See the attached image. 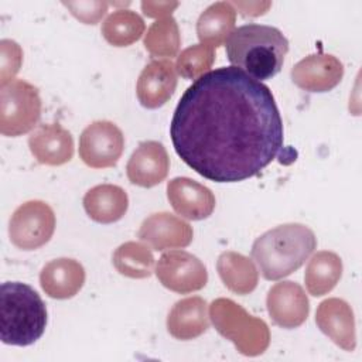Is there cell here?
Segmentation results:
<instances>
[{
    "label": "cell",
    "instance_id": "cell-11",
    "mask_svg": "<svg viewBox=\"0 0 362 362\" xmlns=\"http://www.w3.org/2000/svg\"><path fill=\"white\" fill-rule=\"evenodd\" d=\"M291 81L307 92H328L334 89L344 76L342 62L324 52L311 54L291 68Z\"/></svg>",
    "mask_w": 362,
    "mask_h": 362
},
{
    "label": "cell",
    "instance_id": "cell-9",
    "mask_svg": "<svg viewBox=\"0 0 362 362\" xmlns=\"http://www.w3.org/2000/svg\"><path fill=\"white\" fill-rule=\"evenodd\" d=\"M156 276L165 288L180 294L198 291L208 283L205 264L185 250L163 253L156 264Z\"/></svg>",
    "mask_w": 362,
    "mask_h": 362
},
{
    "label": "cell",
    "instance_id": "cell-6",
    "mask_svg": "<svg viewBox=\"0 0 362 362\" xmlns=\"http://www.w3.org/2000/svg\"><path fill=\"white\" fill-rule=\"evenodd\" d=\"M41 107L37 86L24 79H13L0 90V133L17 137L34 130Z\"/></svg>",
    "mask_w": 362,
    "mask_h": 362
},
{
    "label": "cell",
    "instance_id": "cell-16",
    "mask_svg": "<svg viewBox=\"0 0 362 362\" xmlns=\"http://www.w3.org/2000/svg\"><path fill=\"white\" fill-rule=\"evenodd\" d=\"M177 88V69L171 59H154L139 75L136 95L141 106L157 109L165 105Z\"/></svg>",
    "mask_w": 362,
    "mask_h": 362
},
{
    "label": "cell",
    "instance_id": "cell-27",
    "mask_svg": "<svg viewBox=\"0 0 362 362\" xmlns=\"http://www.w3.org/2000/svg\"><path fill=\"white\" fill-rule=\"evenodd\" d=\"M215 61V49L204 45L195 44L184 51L177 57L175 69L185 79H198L204 74L209 72Z\"/></svg>",
    "mask_w": 362,
    "mask_h": 362
},
{
    "label": "cell",
    "instance_id": "cell-23",
    "mask_svg": "<svg viewBox=\"0 0 362 362\" xmlns=\"http://www.w3.org/2000/svg\"><path fill=\"white\" fill-rule=\"evenodd\" d=\"M341 257L329 250L317 252L308 262L304 281L307 291L314 297L328 294L339 281L342 276Z\"/></svg>",
    "mask_w": 362,
    "mask_h": 362
},
{
    "label": "cell",
    "instance_id": "cell-18",
    "mask_svg": "<svg viewBox=\"0 0 362 362\" xmlns=\"http://www.w3.org/2000/svg\"><path fill=\"white\" fill-rule=\"evenodd\" d=\"M85 277V269L78 260L59 257L48 262L41 269L40 284L48 297L66 300L81 291Z\"/></svg>",
    "mask_w": 362,
    "mask_h": 362
},
{
    "label": "cell",
    "instance_id": "cell-19",
    "mask_svg": "<svg viewBox=\"0 0 362 362\" xmlns=\"http://www.w3.org/2000/svg\"><path fill=\"white\" fill-rule=\"evenodd\" d=\"M208 328V304L202 297L198 296L177 301L167 315V329L175 339H195L201 337Z\"/></svg>",
    "mask_w": 362,
    "mask_h": 362
},
{
    "label": "cell",
    "instance_id": "cell-7",
    "mask_svg": "<svg viewBox=\"0 0 362 362\" xmlns=\"http://www.w3.org/2000/svg\"><path fill=\"white\" fill-rule=\"evenodd\" d=\"M55 214L52 208L40 199L21 204L8 222V236L11 243L21 250H35L54 235Z\"/></svg>",
    "mask_w": 362,
    "mask_h": 362
},
{
    "label": "cell",
    "instance_id": "cell-2",
    "mask_svg": "<svg viewBox=\"0 0 362 362\" xmlns=\"http://www.w3.org/2000/svg\"><path fill=\"white\" fill-rule=\"evenodd\" d=\"M229 62L256 81L276 76L288 52V40L272 25L245 24L225 41Z\"/></svg>",
    "mask_w": 362,
    "mask_h": 362
},
{
    "label": "cell",
    "instance_id": "cell-4",
    "mask_svg": "<svg viewBox=\"0 0 362 362\" xmlns=\"http://www.w3.org/2000/svg\"><path fill=\"white\" fill-rule=\"evenodd\" d=\"M47 327V307L28 284L6 281L0 290V337L6 345L27 346L38 341Z\"/></svg>",
    "mask_w": 362,
    "mask_h": 362
},
{
    "label": "cell",
    "instance_id": "cell-26",
    "mask_svg": "<svg viewBox=\"0 0 362 362\" xmlns=\"http://www.w3.org/2000/svg\"><path fill=\"white\" fill-rule=\"evenodd\" d=\"M143 44L153 57L165 59L175 57L181 45V35L175 18L170 16L154 21L144 34Z\"/></svg>",
    "mask_w": 362,
    "mask_h": 362
},
{
    "label": "cell",
    "instance_id": "cell-1",
    "mask_svg": "<svg viewBox=\"0 0 362 362\" xmlns=\"http://www.w3.org/2000/svg\"><path fill=\"white\" fill-rule=\"evenodd\" d=\"M170 136L178 157L195 173L215 182H239L279 156L284 129L269 86L236 66H222L185 89Z\"/></svg>",
    "mask_w": 362,
    "mask_h": 362
},
{
    "label": "cell",
    "instance_id": "cell-3",
    "mask_svg": "<svg viewBox=\"0 0 362 362\" xmlns=\"http://www.w3.org/2000/svg\"><path fill=\"white\" fill-rule=\"evenodd\" d=\"M317 249L314 232L303 223L269 229L252 245V259L266 280H280L298 270Z\"/></svg>",
    "mask_w": 362,
    "mask_h": 362
},
{
    "label": "cell",
    "instance_id": "cell-5",
    "mask_svg": "<svg viewBox=\"0 0 362 362\" xmlns=\"http://www.w3.org/2000/svg\"><path fill=\"white\" fill-rule=\"evenodd\" d=\"M209 318L215 329L245 356L262 355L270 344V329L257 317L250 315L230 298H216L211 303Z\"/></svg>",
    "mask_w": 362,
    "mask_h": 362
},
{
    "label": "cell",
    "instance_id": "cell-21",
    "mask_svg": "<svg viewBox=\"0 0 362 362\" xmlns=\"http://www.w3.org/2000/svg\"><path fill=\"white\" fill-rule=\"evenodd\" d=\"M235 23V6L229 1H216L201 13L197 21V35L201 44L215 49L232 34Z\"/></svg>",
    "mask_w": 362,
    "mask_h": 362
},
{
    "label": "cell",
    "instance_id": "cell-20",
    "mask_svg": "<svg viewBox=\"0 0 362 362\" xmlns=\"http://www.w3.org/2000/svg\"><path fill=\"white\" fill-rule=\"evenodd\" d=\"M86 215L98 223H113L120 221L129 208L127 192L113 184H100L83 195Z\"/></svg>",
    "mask_w": 362,
    "mask_h": 362
},
{
    "label": "cell",
    "instance_id": "cell-30",
    "mask_svg": "<svg viewBox=\"0 0 362 362\" xmlns=\"http://www.w3.org/2000/svg\"><path fill=\"white\" fill-rule=\"evenodd\" d=\"M180 6L178 1H141L144 16L151 18H165Z\"/></svg>",
    "mask_w": 362,
    "mask_h": 362
},
{
    "label": "cell",
    "instance_id": "cell-22",
    "mask_svg": "<svg viewBox=\"0 0 362 362\" xmlns=\"http://www.w3.org/2000/svg\"><path fill=\"white\" fill-rule=\"evenodd\" d=\"M216 270L225 287L235 294L246 296L257 287L259 272L253 260L242 253L233 250L221 253L216 260Z\"/></svg>",
    "mask_w": 362,
    "mask_h": 362
},
{
    "label": "cell",
    "instance_id": "cell-31",
    "mask_svg": "<svg viewBox=\"0 0 362 362\" xmlns=\"http://www.w3.org/2000/svg\"><path fill=\"white\" fill-rule=\"evenodd\" d=\"M233 6H236L239 10H240V13L243 14V16H249V17H257V16H262V14H264L269 8H270V6H272V3L270 1H245V3H242V1H233L232 3Z\"/></svg>",
    "mask_w": 362,
    "mask_h": 362
},
{
    "label": "cell",
    "instance_id": "cell-12",
    "mask_svg": "<svg viewBox=\"0 0 362 362\" xmlns=\"http://www.w3.org/2000/svg\"><path fill=\"white\" fill-rule=\"evenodd\" d=\"M139 238L153 250L187 247L194 238L192 226L170 212L147 216L139 229Z\"/></svg>",
    "mask_w": 362,
    "mask_h": 362
},
{
    "label": "cell",
    "instance_id": "cell-29",
    "mask_svg": "<svg viewBox=\"0 0 362 362\" xmlns=\"http://www.w3.org/2000/svg\"><path fill=\"white\" fill-rule=\"evenodd\" d=\"M71 14L83 24H96L106 14L107 1H62Z\"/></svg>",
    "mask_w": 362,
    "mask_h": 362
},
{
    "label": "cell",
    "instance_id": "cell-28",
    "mask_svg": "<svg viewBox=\"0 0 362 362\" xmlns=\"http://www.w3.org/2000/svg\"><path fill=\"white\" fill-rule=\"evenodd\" d=\"M23 64V49L13 40L0 41V85L4 86L13 81Z\"/></svg>",
    "mask_w": 362,
    "mask_h": 362
},
{
    "label": "cell",
    "instance_id": "cell-24",
    "mask_svg": "<svg viewBox=\"0 0 362 362\" xmlns=\"http://www.w3.org/2000/svg\"><path fill=\"white\" fill-rule=\"evenodd\" d=\"M154 256L150 247L140 242L122 243L112 256L115 269L129 279H147L154 272Z\"/></svg>",
    "mask_w": 362,
    "mask_h": 362
},
{
    "label": "cell",
    "instance_id": "cell-15",
    "mask_svg": "<svg viewBox=\"0 0 362 362\" xmlns=\"http://www.w3.org/2000/svg\"><path fill=\"white\" fill-rule=\"evenodd\" d=\"M315 324L335 345L352 352L356 348V329L352 307L342 298H327L315 311Z\"/></svg>",
    "mask_w": 362,
    "mask_h": 362
},
{
    "label": "cell",
    "instance_id": "cell-10",
    "mask_svg": "<svg viewBox=\"0 0 362 362\" xmlns=\"http://www.w3.org/2000/svg\"><path fill=\"white\" fill-rule=\"evenodd\" d=\"M266 305L272 321L286 329L303 325L310 314V301L304 288L290 280L269 288Z\"/></svg>",
    "mask_w": 362,
    "mask_h": 362
},
{
    "label": "cell",
    "instance_id": "cell-25",
    "mask_svg": "<svg viewBox=\"0 0 362 362\" xmlns=\"http://www.w3.org/2000/svg\"><path fill=\"white\" fill-rule=\"evenodd\" d=\"M146 30L143 18L133 10L122 8L109 14L102 23L100 33L113 47H127L136 42Z\"/></svg>",
    "mask_w": 362,
    "mask_h": 362
},
{
    "label": "cell",
    "instance_id": "cell-17",
    "mask_svg": "<svg viewBox=\"0 0 362 362\" xmlns=\"http://www.w3.org/2000/svg\"><path fill=\"white\" fill-rule=\"evenodd\" d=\"M28 147L33 157L44 165H62L74 156L72 134L59 123L37 126L28 137Z\"/></svg>",
    "mask_w": 362,
    "mask_h": 362
},
{
    "label": "cell",
    "instance_id": "cell-14",
    "mask_svg": "<svg viewBox=\"0 0 362 362\" xmlns=\"http://www.w3.org/2000/svg\"><path fill=\"white\" fill-rule=\"evenodd\" d=\"M167 198L173 209L185 219L201 221L215 209L214 192L188 177H175L167 182Z\"/></svg>",
    "mask_w": 362,
    "mask_h": 362
},
{
    "label": "cell",
    "instance_id": "cell-13",
    "mask_svg": "<svg viewBox=\"0 0 362 362\" xmlns=\"http://www.w3.org/2000/svg\"><path fill=\"white\" fill-rule=\"evenodd\" d=\"M170 171V157L165 147L156 140L141 141L132 153L126 174L132 184L151 188L165 180Z\"/></svg>",
    "mask_w": 362,
    "mask_h": 362
},
{
    "label": "cell",
    "instance_id": "cell-8",
    "mask_svg": "<svg viewBox=\"0 0 362 362\" xmlns=\"http://www.w3.org/2000/svg\"><path fill=\"white\" fill-rule=\"evenodd\" d=\"M123 150L124 136L109 120L92 122L79 136V157L90 168L115 167Z\"/></svg>",
    "mask_w": 362,
    "mask_h": 362
}]
</instances>
